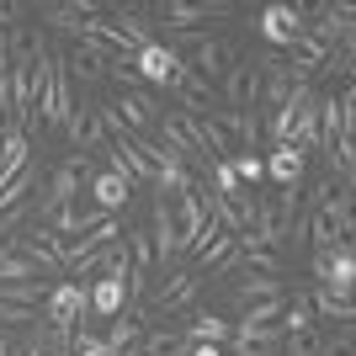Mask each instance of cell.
Instances as JSON below:
<instances>
[{
  "label": "cell",
  "instance_id": "27",
  "mask_svg": "<svg viewBox=\"0 0 356 356\" xmlns=\"http://www.w3.org/2000/svg\"><path fill=\"white\" fill-rule=\"evenodd\" d=\"M70 351H74V356H118V351H112V346H106L90 325H80V330L70 335Z\"/></svg>",
  "mask_w": 356,
  "mask_h": 356
},
{
  "label": "cell",
  "instance_id": "13",
  "mask_svg": "<svg viewBox=\"0 0 356 356\" xmlns=\"http://www.w3.org/2000/svg\"><path fill=\"white\" fill-rule=\"evenodd\" d=\"M176 70H181V54H170L165 43H149L134 54V74L144 86H176Z\"/></svg>",
  "mask_w": 356,
  "mask_h": 356
},
{
  "label": "cell",
  "instance_id": "23",
  "mask_svg": "<svg viewBox=\"0 0 356 356\" xmlns=\"http://www.w3.org/2000/svg\"><path fill=\"white\" fill-rule=\"evenodd\" d=\"M38 181H43V170H38V160H32V165H22V170H16V176L6 181V186H0V213H11L16 202H27V197L38 192Z\"/></svg>",
  "mask_w": 356,
  "mask_h": 356
},
{
  "label": "cell",
  "instance_id": "15",
  "mask_svg": "<svg viewBox=\"0 0 356 356\" xmlns=\"http://www.w3.org/2000/svg\"><path fill=\"white\" fill-rule=\"evenodd\" d=\"M86 298H90V314H96V319H118V314H128V277L102 271V277L86 287Z\"/></svg>",
  "mask_w": 356,
  "mask_h": 356
},
{
  "label": "cell",
  "instance_id": "4",
  "mask_svg": "<svg viewBox=\"0 0 356 356\" xmlns=\"http://www.w3.org/2000/svg\"><path fill=\"white\" fill-rule=\"evenodd\" d=\"M74 106H80V102H74V90H70V74H64V64L54 59V70H48V80H43V90H38V106H32V112H38L43 128H64Z\"/></svg>",
  "mask_w": 356,
  "mask_h": 356
},
{
  "label": "cell",
  "instance_id": "5",
  "mask_svg": "<svg viewBox=\"0 0 356 356\" xmlns=\"http://www.w3.org/2000/svg\"><path fill=\"white\" fill-rule=\"evenodd\" d=\"M223 96V106H239V112H255V96H261V64L255 59H234L229 70L218 74V86H213Z\"/></svg>",
  "mask_w": 356,
  "mask_h": 356
},
{
  "label": "cell",
  "instance_id": "19",
  "mask_svg": "<svg viewBox=\"0 0 356 356\" xmlns=\"http://www.w3.org/2000/svg\"><path fill=\"white\" fill-rule=\"evenodd\" d=\"M112 106H122L118 118L128 122V134H149V128H160V112H154V102H149V90H122V102H112Z\"/></svg>",
  "mask_w": 356,
  "mask_h": 356
},
{
  "label": "cell",
  "instance_id": "1",
  "mask_svg": "<svg viewBox=\"0 0 356 356\" xmlns=\"http://www.w3.org/2000/svg\"><path fill=\"white\" fill-rule=\"evenodd\" d=\"M86 181H90V160H86V154H70V160H64L59 170L48 176L43 197L32 202V208H38V218L48 223V218H54L59 208H74V197H80V186H86Z\"/></svg>",
  "mask_w": 356,
  "mask_h": 356
},
{
  "label": "cell",
  "instance_id": "12",
  "mask_svg": "<svg viewBox=\"0 0 356 356\" xmlns=\"http://www.w3.org/2000/svg\"><path fill=\"white\" fill-rule=\"evenodd\" d=\"M303 16H314V22H303V27H309L325 48H346L351 43V6H309Z\"/></svg>",
  "mask_w": 356,
  "mask_h": 356
},
{
  "label": "cell",
  "instance_id": "26",
  "mask_svg": "<svg viewBox=\"0 0 356 356\" xmlns=\"http://www.w3.org/2000/svg\"><path fill=\"white\" fill-rule=\"evenodd\" d=\"M277 293H287L277 277H255V271H250V277L234 287V303H239V309H250V303H261V298H277Z\"/></svg>",
  "mask_w": 356,
  "mask_h": 356
},
{
  "label": "cell",
  "instance_id": "21",
  "mask_svg": "<svg viewBox=\"0 0 356 356\" xmlns=\"http://www.w3.org/2000/svg\"><path fill=\"white\" fill-rule=\"evenodd\" d=\"M229 335H234V325L218 319V314H208V309L192 314V325H186V341H192V346H223Z\"/></svg>",
  "mask_w": 356,
  "mask_h": 356
},
{
  "label": "cell",
  "instance_id": "3",
  "mask_svg": "<svg viewBox=\"0 0 356 356\" xmlns=\"http://www.w3.org/2000/svg\"><path fill=\"white\" fill-rule=\"evenodd\" d=\"M351 118H356V86L351 80L341 86V96H335V90L319 96V149H325V154L351 138Z\"/></svg>",
  "mask_w": 356,
  "mask_h": 356
},
{
  "label": "cell",
  "instance_id": "24",
  "mask_svg": "<svg viewBox=\"0 0 356 356\" xmlns=\"http://www.w3.org/2000/svg\"><path fill=\"white\" fill-rule=\"evenodd\" d=\"M303 298H309L314 319H335V325H351V319H356L351 298H335V293H325V287H314V293H303Z\"/></svg>",
  "mask_w": 356,
  "mask_h": 356
},
{
  "label": "cell",
  "instance_id": "29",
  "mask_svg": "<svg viewBox=\"0 0 356 356\" xmlns=\"http://www.w3.org/2000/svg\"><path fill=\"white\" fill-rule=\"evenodd\" d=\"M192 356H223V346H192Z\"/></svg>",
  "mask_w": 356,
  "mask_h": 356
},
{
  "label": "cell",
  "instance_id": "11",
  "mask_svg": "<svg viewBox=\"0 0 356 356\" xmlns=\"http://www.w3.org/2000/svg\"><path fill=\"white\" fill-rule=\"evenodd\" d=\"M32 16L48 22V27H59V32H70L74 43H80V38H86V22L102 16V6H96V0H64V6H32Z\"/></svg>",
  "mask_w": 356,
  "mask_h": 356
},
{
  "label": "cell",
  "instance_id": "20",
  "mask_svg": "<svg viewBox=\"0 0 356 356\" xmlns=\"http://www.w3.org/2000/svg\"><path fill=\"white\" fill-rule=\"evenodd\" d=\"M22 165H32V138L11 122V134L0 138V186H6V181H11Z\"/></svg>",
  "mask_w": 356,
  "mask_h": 356
},
{
  "label": "cell",
  "instance_id": "6",
  "mask_svg": "<svg viewBox=\"0 0 356 356\" xmlns=\"http://www.w3.org/2000/svg\"><path fill=\"white\" fill-rule=\"evenodd\" d=\"M314 277H319V287L335 298H351L356 287V245H335V250H314Z\"/></svg>",
  "mask_w": 356,
  "mask_h": 356
},
{
  "label": "cell",
  "instance_id": "16",
  "mask_svg": "<svg viewBox=\"0 0 356 356\" xmlns=\"http://www.w3.org/2000/svg\"><path fill=\"white\" fill-rule=\"evenodd\" d=\"M90 197H96V202H90V208H102L106 218H112V213L118 208H128V197H134V181L128 176H118V170H90Z\"/></svg>",
  "mask_w": 356,
  "mask_h": 356
},
{
  "label": "cell",
  "instance_id": "28",
  "mask_svg": "<svg viewBox=\"0 0 356 356\" xmlns=\"http://www.w3.org/2000/svg\"><path fill=\"white\" fill-rule=\"evenodd\" d=\"M282 303H287V293L261 298V303H250V309H245V319H250V325H277V319H282Z\"/></svg>",
  "mask_w": 356,
  "mask_h": 356
},
{
  "label": "cell",
  "instance_id": "7",
  "mask_svg": "<svg viewBox=\"0 0 356 356\" xmlns=\"http://www.w3.org/2000/svg\"><path fill=\"white\" fill-rule=\"evenodd\" d=\"M303 11H309V6H266L261 22H255V32H261L271 48H282V54H287V43H293L298 32H303V22H309Z\"/></svg>",
  "mask_w": 356,
  "mask_h": 356
},
{
  "label": "cell",
  "instance_id": "2",
  "mask_svg": "<svg viewBox=\"0 0 356 356\" xmlns=\"http://www.w3.org/2000/svg\"><path fill=\"white\" fill-rule=\"evenodd\" d=\"M90 314V298H86V282H54L43 298V325L59 330V335H74V330L86 325Z\"/></svg>",
  "mask_w": 356,
  "mask_h": 356
},
{
  "label": "cell",
  "instance_id": "25",
  "mask_svg": "<svg viewBox=\"0 0 356 356\" xmlns=\"http://www.w3.org/2000/svg\"><path fill=\"white\" fill-rule=\"evenodd\" d=\"M287 335L282 325H250V319H239L234 325V346H255V351H277Z\"/></svg>",
  "mask_w": 356,
  "mask_h": 356
},
{
  "label": "cell",
  "instance_id": "8",
  "mask_svg": "<svg viewBox=\"0 0 356 356\" xmlns=\"http://www.w3.org/2000/svg\"><path fill=\"white\" fill-rule=\"evenodd\" d=\"M213 122L223 128V138L234 144V154H255L261 149V118L239 112V106H213Z\"/></svg>",
  "mask_w": 356,
  "mask_h": 356
},
{
  "label": "cell",
  "instance_id": "22",
  "mask_svg": "<svg viewBox=\"0 0 356 356\" xmlns=\"http://www.w3.org/2000/svg\"><path fill=\"white\" fill-rule=\"evenodd\" d=\"M277 325H282V335H309V330H319V319H314V309H309V298L298 293H287V303H282V319H277Z\"/></svg>",
  "mask_w": 356,
  "mask_h": 356
},
{
  "label": "cell",
  "instance_id": "14",
  "mask_svg": "<svg viewBox=\"0 0 356 356\" xmlns=\"http://www.w3.org/2000/svg\"><path fill=\"white\" fill-rule=\"evenodd\" d=\"M149 218H154V229H149V239H154V266H176L181 234H176V213H170V202H165V197H154Z\"/></svg>",
  "mask_w": 356,
  "mask_h": 356
},
{
  "label": "cell",
  "instance_id": "17",
  "mask_svg": "<svg viewBox=\"0 0 356 356\" xmlns=\"http://www.w3.org/2000/svg\"><path fill=\"white\" fill-rule=\"evenodd\" d=\"M197 287H202V277H197V271H170V277H165V287H154L149 309H154V314H176V309H186V303L197 298Z\"/></svg>",
  "mask_w": 356,
  "mask_h": 356
},
{
  "label": "cell",
  "instance_id": "18",
  "mask_svg": "<svg viewBox=\"0 0 356 356\" xmlns=\"http://www.w3.org/2000/svg\"><path fill=\"white\" fill-rule=\"evenodd\" d=\"M261 96H255V106H266V112H277V106L287 102V90H293V80H287L282 70V54H261Z\"/></svg>",
  "mask_w": 356,
  "mask_h": 356
},
{
  "label": "cell",
  "instance_id": "9",
  "mask_svg": "<svg viewBox=\"0 0 356 356\" xmlns=\"http://www.w3.org/2000/svg\"><path fill=\"white\" fill-rule=\"evenodd\" d=\"M261 165H266V186H303V176H309V154L293 144H271Z\"/></svg>",
  "mask_w": 356,
  "mask_h": 356
},
{
  "label": "cell",
  "instance_id": "10",
  "mask_svg": "<svg viewBox=\"0 0 356 356\" xmlns=\"http://www.w3.org/2000/svg\"><path fill=\"white\" fill-rule=\"evenodd\" d=\"M154 11L170 22V32H186L192 22H208V16H234L239 6L234 0H165V6H154Z\"/></svg>",
  "mask_w": 356,
  "mask_h": 356
}]
</instances>
